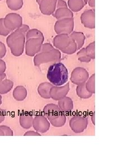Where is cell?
Masks as SVG:
<instances>
[{"mask_svg":"<svg viewBox=\"0 0 135 151\" xmlns=\"http://www.w3.org/2000/svg\"><path fill=\"white\" fill-rule=\"evenodd\" d=\"M68 70L63 63L58 62L49 67L47 78L54 86H60L65 84L68 80Z\"/></svg>","mask_w":135,"mask_h":151,"instance_id":"1","label":"cell"},{"mask_svg":"<svg viewBox=\"0 0 135 151\" xmlns=\"http://www.w3.org/2000/svg\"><path fill=\"white\" fill-rule=\"evenodd\" d=\"M26 41V36L18 30L7 35L6 39V43L10 49L11 54L15 57H20L23 53Z\"/></svg>","mask_w":135,"mask_h":151,"instance_id":"2","label":"cell"},{"mask_svg":"<svg viewBox=\"0 0 135 151\" xmlns=\"http://www.w3.org/2000/svg\"><path fill=\"white\" fill-rule=\"evenodd\" d=\"M61 52L59 50L54 48L46 52H39L34 56L33 62L35 66L51 62H58L61 60Z\"/></svg>","mask_w":135,"mask_h":151,"instance_id":"3","label":"cell"},{"mask_svg":"<svg viewBox=\"0 0 135 151\" xmlns=\"http://www.w3.org/2000/svg\"><path fill=\"white\" fill-rule=\"evenodd\" d=\"M74 20L73 18H66L58 20L55 22L54 29L57 34H70L73 32Z\"/></svg>","mask_w":135,"mask_h":151,"instance_id":"4","label":"cell"},{"mask_svg":"<svg viewBox=\"0 0 135 151\" xmlns=\"http://www.w3.org/2000/svg\"><path fill=\"white\" fill-rule=\"evenodd\" d=\"M4 25L6 27L12 32L21 27L23 24V18L16 13H9L4 18Z\"/></svg>","mask_w":135,"mask_h":151,"instance_id":"5","label":"cell"},{"mask_svg":"<svg viewBox=\"0 0 135 151\" xmlns=\"http://www.w3.org/2000/svg\"><path fill=\"white\" fill-rule=\"evenodd\" d=\"M44 40L41 38H31L26 40L24 48L26 55L29 57H34L38 53Z\"/></svg>","mask_w":135,"mask_h":151,"instance_id":"6","label":"cell"},{"mask_svg":"<svg viewBox=\"0 0 135 151\" xmlns=\"http://www.w3.org/2000/svg\"><path fill=\"white\" fill-rule=\"evenodd\" d=\"M88 125V119L82 115H75L70 119L69 126L75 133H81L86 129Z\"/></svg>","mask_w":135,"mask_h":151,"instance_id":"7","label":"cell"},{"mask_svg":"<svg viewBox=\"0 0 135 151\" xmlns=\"http://www.w3.org/2000/svg\"><path fill=\"white\" fill-rule=\"evenodd\" d=\"M89 78L88 71L84 68L78 67L72 71L70 76V81L76 85H80L86 82Z\"/></svg>","mask_w":135,"mask_h":151,"instance_id":"8","label":"cell"},{"mask_svg":"<svg viewBox=\"0 0 135 151\" xmlns=\"http://www.w3.org/2000/svg\"><path fill=\"white\" fill-rule=\"evenodd\" d=\"M32 127L38 133H45L50 129V123L44 115L38 114L33 118Z\"/></svg>","mask_w":135,"mask_h":151,"instance_id":"9","label":"cell"},{"mask_svg":"<svg viewBox=\"0 0 135 151\" xmlns=\"http://www.w3.org/2000/svg\"><path fill=\"white\" fill-rule=\"evenodd\" d=\"M70 90L69 83L68 82L64 86H53L51 87L50 95V98L55 101H59L65 97Z\"/></svg>","mask_w":135,"mask_h":151,"instance_id":"10","label":"cell"},{"mask_svg":"<svg viewBox=\"0 0 135 151\" xmlns=\"http://www.w3.org/2000/svg\"><path fill=\"white\" fill-rule=\"evenodd\" d=\"M73 39L69 34H58L53 40L54 46L58 50L63 52L72 43Z\"/></svg>","mask_w":135,"mask_h":151,"instance_id":"11","label":"cell"},{"mask_svg":"<svg viewBox=\"0 0 135 151\" xmlns=\"http://www.w3.org/2000/svg\"><path fill=\"white\" fill-rule=\"evenodd\" d=\"M95 14L93 9L84 11L81 16V21L84 27L88 29L95 28Z\"/></svg>","mask_w":135,"mask_h":151,"instance_id":"12","label":"cell"},{"mask_svg":"<svg viewBox=\"0 0 135 151\" xmlns=\"http://www.w3.org/2000/svg\"><path fill=\"white\" fill-rule=\"evenodd\" d=\"M57 0H41L38 4L41 12L45 15H53L56 10Z\"/></svg>","mask_w":135,"mask_h":151,"instance_id":"13","label":"cell"},{"mask_svg":"<svg viewBox=\"0 0 135 151\" xmlns=\"http://www.w3.org/2000/svg\"><path fill=\"white\" fill-rule=\"evenodd\" d=\"M33 116L29 111H24L20 114L19 116V123L23 128L29 129L33 126Z\"/></svg>","mask_w":135,"mask_h":151,"instance_id":"14","label":"cell"},{"mask_svg":"<svg viewBox=\"0 0 135 151\" xmlns=\"http://www.w3.org/2000/svg\"><path fill=\"white\" fill-rule=\"evenodd\" d=\"M50 123L54 127H62L65 125L66 123V116L63 111H60L56 114L53 116L48 119Z\"/></svg>","mask_w":135,"mask_h":151,"instance_id":"15","label":"cell"},{"mask_svg":"<svg viewBox=\"0 0 135 151\" xmlns=\"http://www.w3.org/2000/svg\"><path fill=\"white\" fill-rule=\"evenodd\" d=\"M60 109L63 113L70 112L73 109V101L69 97L65 96L58 101V104Z\"/></svg>","mask_w":135,"mask_h":151,"instance_id":"16","label":"cell"},{"mask_svg":"<svg viewBox=\"0 0 135 151\" xmlns=\"http://www.w3.org/2000/svg\"><path fill=\"white\" fill-rule=\"evenodd\" d=\"M53 86V85L52 83L48 82L41 83L37 88V91L39 96L45 99H50V91Z\"/></svg>","mask_w":135,"mask_h":151,"instance_id":"17","label":"cell"},{"mask_svg":"<svg viewBox=\"0 0 135 151\" xmlns=\"http://www.w3.org/2000/svg\"><path fill=\"white\" fill-rule=\"evenodd\" d=\"M53 16L58 20H61L66 18H73V13L68 7H63L56 9Z\"/></svg>","mask_w":135,"mask_h":151,"instance_id":"18","label":"cell"},{"mask_svg":"<svg viewBox=\"0 0 135 151\" xmlns=\"http://www.w3.org/2000/svg\"><path fill=\"white\" fill-rule=\"evenodd\" d=\"M60 111L61 110L58 105L54 104H49L46 105L43 109V115L47 119Z\"/></svg>","mask_w":135,"mask_h":151,"instance_id":"19","label":"cell"},{"mask_svg":"<svg viewBox=\"0 0 135 151\" xmlns=\"http://www.w3.org/2000/svg\"><path fill=\"white\" fill-rule=\"evenodd\" d=\"M28 91L26 88L23 86H16L12 92V96L15 100L18 101L24 100L27 96Z\"/></svg>","mask_w":135,"mask_h":151,"instance_id":"20","label":"cell"},{"mask_svg":"<svg viewBox=\"0 0 135 151\" xmlns=\"http://www.w3.org/2000/svg\"><path fill=\"white\" fill-rule=\"evenodd\" d=\"M70 37L76 42L77 46V50H80L82 48L85 44L86 37L82 32H73L69 34Z\"/></svg>","mask_w":135,"mask_h":151,"instance_id":"21","label":"cell"},{"mask_svg":"<svg viewBox=\"0 0 135 151\" xmlns=\"http://www.w3.org/2000/svg\"><path fill=\"white\" fill-rule=\"evenodd\" d=\"M67 5L71 11L75 12L81 11L85 6L83 0H68Z\"/></svg>","mask_w":135,"mask_h":151,"instance_id":"22","label":"cell"},{"mask_svg":"<svg viewBox=\"0 0 135 151\" xmlns=\"http://www.w3.org/2000/svg\"><path fill=\"white\" fill-rule=\"evenodd\" d=\"M14 82L10 80L5 79L0 81V95H5L11 91Z\"/></svg>","mask_w":135,"mask_h":151,"instance_id":"23","label":"cell"},{"mask_svg":"<svg viewBox=\"0 0 135 151\" xmlns=\"http://www.w3.org/2000/svg\"><path fill=\"white\" fill-rule=\"evenodd\" d=\"M76 93L79 97L83 99H87L91 97L92 93L90 92L87 90L86 83L77 85L76 88Z\"/></svg>","mask_w":135,"mask_h":151,"instance_id":"24","label":"cell"},{"mask_svg":"<svg viewBox=\"0 0 135 151\" xmlns=\"http://www.w3.org/2000/svg\"><path fill=\"white\" fill-rule=\"evenodd\" d=\"M6 4L11 10L18 11L22 9L23 6V0H6Z\"/></svg>","mask_w":135,"mask_h":151,"instance_id":"25","label":"cell"},{"mask_svg":"<svg viewBox=\"0 0 135 151\" xmlns=\"http://www.w3.org/2000/svg\"><path fill=\"white\" fill-rule=\"evenodd\" d=\"M31 38H41L45 40L43 33L37 29H30L26 35V40Z\"/></svg>","mask_w":135,"mask_h":151,"instance_id":"26","label":"cell"},{"mask_svg":"<svg viewBox=\"0 0 135 151\" xmlns=\"http://www.w3.org/2000/svg\"><path fill=\"white\" fill-rule=\"evenodd\" d=\"M77 57L78 60L81 62L89 63L91 60V59L89 58L87 54L85 48H82L80 49L79 52L77 53Z\"/></svg>","mask_w":135,"mask_h":151,"instance_id":"27","label":"cell"},{"mask_svg":"<svg viewBox=\"0 0 135 151\" xmlns=\"http://www.w3.org/2000/svg\"><path fill=\"white\" fill-rule=\"evenodd\" d=\"M95 75L93 74L90 78H88L86 82V86L87 90L94 94L95 93Z\"/></svg>","mask_w":135,"mask_h":151,"instance_id":"28","label":"cell"},{"mask_svg":"<svg viewBox=\"0 0 135 151\" xmlns=\"http://www.w3.org/2000/svg\"><path fill=\"white\" fill-rule=\"evenodd\" d=\"M95 42H93L92 43L89 44L86 47V52L89 58H90L91 60H95Z\"/></svg>","mask_w":135,"mask_h":151,"instance_id":"29","label":"cell"},{"mask_svg":"<svg viewBox=\"0 0 135 151\" xmlns=\"http://www.w3.org/2000/svg\"><path fill=\"white\" fill-rule=\"evenodd\" d=\"M11 32L4 25V18L0 19V35L6 37L10 34Z\"/></svg>","mask_w":135,"mask_h":151,"instance_id":"30","label":"cell"},{"mask_svg":"<svg viewBox=\"0 0 135 151\" xmlns=\"http://www.w3.org/2000/svg\"><path fill=\"white\" fill-rule=\"evenodd\" d=\"M0 128L2 130L4 136H12L14 135V133L12 130L7 125H0Z\"/></svg>","mask_w":135,"mask_h":151,"instance_id":"31","label":"cell"},{"mask_svg":"<svg viewBox=\"0 0 135 151\" xmlns=\"http://www.w3.org/2000/svg\"><path fill=\"white\" fill-rule=\"evenodd\" d=\"M53 49H54V46L51 44L49 43H43L41 46L39 52H49V51L53 50Z\"/></svg>","mask_w":135,"mask_h":151,"instance_id":"32","label":"cell"},{"mask_svg":"<svg viewBox=\"0 0 135 151\" xmlns=\"http://www.w3.org/2000/svg\"><path fill=\"white\" fill-rule=\"evenodd\" d=\"M6 47L5 44L0 42V59L3 58L6 54Z\"/></svg>","mask_w":135,"mask_h":151,"instance_id":"33","label":"cell"},{"mask_svg":"<svg viewBox=\"0 0 135 151\" xmlns=\"http://www.w3.org/2000/svg\"><path fill=\"white\" fill-rule=\"evenodd\" d=\"M17 30H19V32H20L22 33H23L26 36L27 32L30 30V28H29V27L28 25L23 24L22 25H21V27H19L18 29H17Z\"/></svg>","mask_w":135,"mask_h":151,"instance_id":"34","label":"cell"},{"mask_svg":"<svg viewBox=\"0 0 135 151\" xmlns=\"http://www.w3.org/2000/svg\"><path fill=\"white\" fill-rule=\"evenodd\" d=\"M63 7H68L67 3L64 0H57L56 9H58L59 8H63Z\"/></svg>","mask_w":135,"mask_h":151,"instance_id":"35","label":"cell"},{"mask_svg":"<svg viewBox=\"0 0 135 151\" xmlns=\"http://www.w3.org/2000/svg\"><path fill=\"white\" fill-rule=\"evenodd\" d=\"M6 70V62L2 59H0V74L5 73Z\"/></svg>","mask_w":135,"mask_h":151,"instance_id":"36","label":"cell"},{"mask_svg":"<svg viewBox=\"0 0 135 151\" xmlns=\"http://www.w3.org/2000/svg\"><path fill=\"white\" fill-rule=\"evenodd\" d=\"M24 135V136H41V134L37 131L34 132V131L30 130V131L26 132Z\"/></svg>","mask_w":135,"mask_h":151,"instance_id":"37","label":"cell"},{"mask_svg":"<svg viewBox=\"0 0 135 151\" xmlns=\"http://www.w3.org/2000/svg\"><path fill=\"white\" fill-rule=\"evenodd\" d=\"M6 111L4 109H0V124L2 123L5 119Z\"/></svg>","mask_w":135,"mask_h":151,"instance_id":"38","label":"cell"},{"mask_svg":"<svg viewBox=\"0 0 135 151\" xmlns=\"http://www.w3.org/2000/svg\"><path fill=\"white\" fill-rule=\"evenodd\" d=\"M87 4H88V5H89L90 7H91L92 8H94L95 6V0H88Z\"/></svg>","mask_w":135,"mask_h":151,"instance_id":"39","label":"cell"},{"mask_svg":"<svg viewBox=\"0 0 135 151\" xmlns=\"http://www.w3.org/2000/svg\"><path fill=\"white\" fill-rule=\"evenodd\" d=\"M6 78V75L5 73L0 74V81L5 79Z\"/></svg>","mask_w":135,"mask_h":151,"instance_id":"40","label":"cell"},{"mask_svg":"<svg viewBox=\"0 0 135 151\" xmlns=\"http://www.w3.org/2000/svg\"><path fill=\"white\" fill-rule=\"evenodd\" d=\"M95 112H93V113L91 115V121L93 125H95Z\"/></svg>","mask_w":135,"mask_h":151,"instance_id":"41","label":"cell"},{"mask_svg":"<svg viewBox=\"0 0 135 151\" xmlns=\"http://www.w3.org/2000/svg\"><path fill=\"white\" fill-rule=\"evenodd\" d=\"M0 136H4V133H3L2 130L1 129V128H0Z\"/></svg>","mask_w":135,"mask_h":151,"instance_id":"42","label":"cell"},{"mask_svg":"<svg viewBox=\"0 0 135 151\" xmlns=\"http://www.w3.org/2000/svg\"><path fill=\"white\" fill-rule=\"evenodd\" d=\"M2 103V96H1V95H0V106L1 105Z\"/></svg>","mask_w":135,"mask_h":151,"instance_id":"43","label":"cell"},{"mask_svg":"<svg viewBox=\"0 0 135 151\" xmlns=\"http://www.w3.org/2000/svg\"><path fill=\"white\" fill-rule=\"evenodd\" d=\"M83 1L84 3H85V5H86L87 4V1H88V0H83Z\"/></svg>","mask_w":135,"mask_h":151,"instance_id":"44","label":"cell"},{"mask_svg":"<svg viewBox=\"0 0 135 151\" xmlns=\"http://www.w3.org/2000/svg\"><path fill=\"white\" fill-rule=\"evenodd\" d=\"M41 1V0H36V2H37V3L38 4Z\"/></svg>","mask_w":135,"mask_h":151,"instance_id":"45","label":"cell"},{"mask_svg":"<svg viewBox=\"0 0 135 151\" xmlns=\"http://www.w3.org/2000/svg\"><path fill=\"white\" fill-rule=\"evenodd\" d=\"M0 1H2V0H0Z\"/></svg>","mask_w":135,"mask_h":151,"instance_id":"46","label":"cell"}]
</instances>
